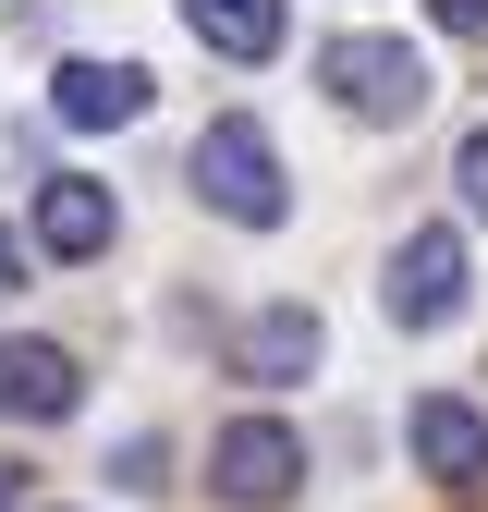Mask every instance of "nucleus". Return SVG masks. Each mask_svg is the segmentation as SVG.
<instances>
[{
  "label": "nucleus",
  "instance_id": "12",
  "mask_svg": "<svg viewBox=\"0 0 488 512\" xmlns=\"http://www.w3.org/2000/svg\"><path fill=\"white\" fill-rule=\"evenodd\" d=\"M452 183H464V208L488 220V122H476V135H464V159H452Z\"/></svg>",
  "mask_w": 488,
  "mask_h": 512
},
{
  "label": "nucleus",
  "instance_id": "13",
  "mask_svg": "<svg viewBox=\"0 0 488 512\" xmlns=\"http://www.w3.org/2000/svg\"><path fill=\"white\" fill-rule=\"evenodd\" d=\"M427 13H440L452 37H488V0H427Z\"/></svg>",
  "mask_w": 488,
  "mask_h": 512
},
{
  "label": "nucleus",
  "instance_id": "3",
  "mask_svg": "<svg viewBox=\"0 0 488 512\" xmlns=\"http://www.w3.org/2000/svg\"><path fill=\"white\" fill-rule=\"evenodd\" d=\"M318 74H330V98H342L354 122H379V135L427 110V61H415L403 37H330V49H318Z\"/></svg>",
  "mask_w": 488,
  "mask_h": 512
},
{
  "label": "nucleus",
  "instance_id": "15",
  "mask_svg": "<svg viewBox=\"0 0 488 512\" xmlns=\"http://www.w3.org/2000/svg\"><path fill=\"white\" fill-rule=\"evenodd\" d=\"M0 512H13V476H0Z\"/></svg>",
  "mask_w": 488,
  "mask_h": 512
},
{
  "label": "nucleus",
  "instance_id": "11",
  "mask_svg": "<svg viewBox=\"0 0 488 512\" xmlns=\"http://www.w3.org/2000/svg\"><path fill=\"white\" fill-rule=\"evenodd\" d=\"M110 476H122V488H159V476H171V439H122Z\"/></svg>",
  "mask_w": 488,
  "mask_h": 512
},
{
  "label": "nucleus",
  "instance_id": "14",
  "mask_svg": "<svg viewBox=\"0 0 488 512\" xmlns=\"http://www.w3.org/2000/svg\"><path fill=\"white\" fill-rule=\"evenodd\" d=\"M25 293V244H13V220H0V305Z\"/></svg>",
  "mask_w": 488,
  "mask_h": 512
},
{
  "label": "nucleus",
  "instance_id": "10",
  "mask_svg": "<svg viewBox=\"0 0 488 512\" xmlns=\"http://www.w3.org/2000/svg\"><path fill=\"white\" fill-rule=\"evenodd\" d=\"M183 25H196L220 61H281V37H293L281 0H183Z\"/></svg>",
  "mask_w": 488,
  "mask_h": 512
},
{
  "label": "nucleus",
  "instance_id": "1",
  "mask_svg": "<svg viewBox=\"0 0 488 512\" xmlns=\"http://www.w3.org/2000/svg\"><path fill=\"white\" fill-rule=\"evenodd\" d=\"M196 196L220 208V220H244V232H281L293 220V183H281V147L257 135L244 110H220L208 135H196Z\"/></svg>",
  "mask_w": 488,
  "mask_h": 512
},
{
  "label": "nucleus",
  "instance_id": "8",
  "mask_svg": "<svg viewBox=\"0 0 488 512\" xmlns=\"http://www.w3.org/2000/svg\"><path fill=\"white\" fill-rule=\"evenodd\" d=\"M232 354H244V378H257V391H293V378H318V305H257Z\"/></svg>",
  "mask_w": 488,
  "mask_h": 512
},
{
  "label": "nucleus",
  "instance_id": "2",
  "mask_svg": "<svg viewBox=\"0 0 488 512\" xmlns=\"http://www.w3.org/2000/svg\"><path fill=\"white\" fill-rule=\"evenodd\" d=\"M464 293H476V256H464V232H452V220H415V232L391 244V281H379L391 330H440Z\"/></svg>",
  "mask_w": 488,
  "mask_h": 512
},
{
  "label": "nucleus",
  "instance_id": "4",
  "mask_svg": "<svg viewBox=\"0 0 488 512\" xmlns=\"http://www.w3.org/2000/svg\"><path fill=\"white\" fill-rule=\"evenodd\" d=\"M208 488H220L232 512H281V500L305 488V439H293L281 415H232V427L208 439Z\"/></svg>",
  "mask_w": 488,
  "mask_h": 512
},
{
  "label": "nucleus",
  "instance_id": "7",
  "mask_svg": "<svg viewBox=\"0 0 488 512\" xmlns=\"http://www.w3.org/2000/svg\"><path fill=\"white\" fill-rule=\"evenodd\" d=\"M403 439H415V464L440 476V488H488V415H476V403L427 391V403L403 415Z\"/></svg>",
  "mask_w": 488,
  "mask_h": 512
},
{
  "label": "nucleus",
  "instance_id": "6",
  "mask_svg": "<svg viewBox=\"0 0 488 512\" xmlns=\"http://www.w3.org/2000/svg\"><path fill=\"white\" fill-rule=\"evenodd\" d=\"M49 110L74 122V135H122V122H147V74L86 49V61H61V74H49Z\"/></svg>",
  "mask_w": 488,
  "mask_h": 512
},
{
  "label": "nucleus",
  "instance_id": "9",
  "mask_svg": "<svg viewBox=\"0 0 488 512\" xmlns=\"http://www.w3.org/2000/svg\"><path fill=\"white\" fill-rule=\"evenodd\" d=\"M110 232H122V208H110V183H86V171H61V183H37V244H49V256H110Z\"/></svg>",
  "mask_w": 488,
  "mask_h": 512
},
{
  "label": "nucleus",
  "instance_id": "5",
  "mask_svg": "<svg viewBox=\"0 0 488 512\" xmlns=\"http://www.w3.org/2000/svg\"><path fill=\"white\" fill-rule=\"evenodd\" d=\"M74 403H86V366L61 342H25V330L0 342V415H13V427H61Z\"/></svg>",
  "mask_w": 488,
  "mask_h": 512
}]
</instances>
